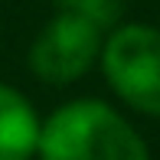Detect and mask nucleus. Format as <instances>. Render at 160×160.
<instances>
[{"mask_svg":"<svg viewBox=\"0 0 160 160\" xmlns=\"http://www.w3.org/2000/svg\"><path fill=\"white\" fill-rule=\"evenodd\" d=\"M36 154L39 160H150L141 134L95 98L62 105L39 128Z\"/></svg>","mask_w":160,"mask_h":160,"instance_id":"nucleus-1","label":"nucleus"},{"mask_svg":"<svg viewBox=\"0 0 160 160\" xmlns=\"http://www.w3.org/2000/svg\"><path fill=\"white\" fill-rule=\"evenodd\" d=\"M101 52V26L78 13L62 10L52 17L30 49V69L49 85H69L88 72Z\"/></svg>","mask_w":160,"mask_h":160,"instance_id":"nucleus-3","label":"nucleus"},{"mask_svg":"<svg viewBox=\"0 0 160 160\" xmlns=\"http://www.w3.org/2000/svg\"><path fill=\"white\" fill-rule=\"evenodd\" d=\"M101 69L131 108L160 118V30L147 23L114 30L101 49Z\"/></svg>","mask_w":160,"mask_h":160,"instance_id":"nucleus-2","label":"nucleus"},{"mask_svg":"<svg viewBox=\"0 0 160 160\" xmlns=\"http://www.w3.org/2000/svg\"><path fill=\"white\" fill-rule=\"evenodd\" d=\"M56 3L62 7V10L69 13H78V17L92 20L95 26H114L121 17V10H124V0H56Z\"/></svg>","mask_w":160,"mask_h":160,"instance_id":"nucleus-5","label":"nucleus"},{"mask_svg":"<svg viewBox=\"0 0 160 160\" xmlns=\"http://www.w3.org/2000/svg\"><path fill=\"white\" fill-rule=\"evenodd\" d=\"M39 128L30 98L0 85V160H30L39 144Z\"/></svg>","mask_w":160,"mask_h":160,"instance_id":"nucleus-4","label":"nucleus"}]
</instances>
